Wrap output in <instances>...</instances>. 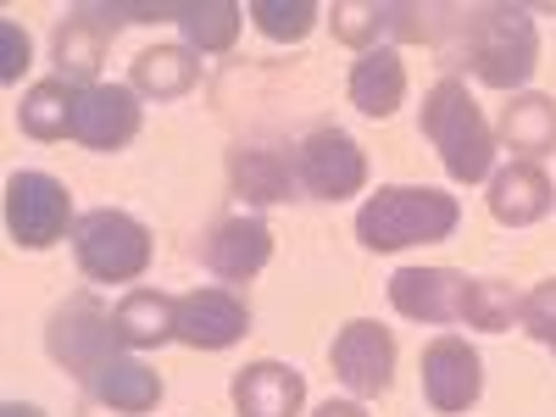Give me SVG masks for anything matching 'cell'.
Wrapping results in <instances>:
<instances>
[{
  "mask_svg": "<svg viewBox=\"0 0 556 417\" xmlns=\"http://www.w3.org/2000/svg\"><path fill=\"white\" fill-rule=\"evenodd\" d=\"M34 67V45L23 34V23H0V84H17L23 73Z\"/></svg>",
  "mask_w": 556,
  "mask_h": 417,
  "instance_id": "cell-28",
  "label": "cell"
},
{
  "mask_svg": "<svg viewBox=\"0 0 556 417\" xmlns=\"http://www.w3.org/2000/svg\"><path fill=\"white\" fill-rule=\"evenodd\" d=\"M245 17H251L256 34L273 39V45H301V39H306L323 17H329V12H323L317 0H251Z\"/></svg>",
  "mask_w": 556,
  "mask_h": 417,
  "instance_id": "cell-26",
  "label": "cell"
},
{
  "mask_svg": "<svg viewBox=\"0 0 556 417\" xmlns=\"http://www.w3.org/2000/svg\"><path fill=\"white\" fill-rule=\"evenodd\" d=\"M251 334V306L223 290V285H206V290H190L178 295V345L190 351H228Z\"/></svg>",
  "mask_w": 556,
  "mask_h": 417,
  "instance_id": "cell-14",
  "label": "cell"
},
{
  "mask_svg": "<svg viewBox=\"0 0 556 417\" xmlns=\"http://www.w3.org/2000/svg\"><path fill=\"white\" fill-rule=\"evenodd\" d=\"M329 362H334V379L356 401L390 395V384H395V334L379 317H351L329 345Z\"/></svg>",
  "mask_w": 556,
  "mask_h": 417,
  "instance_id": "cell-8",
  "label": "cell"
},
{
  "mask_svg": "<svg viewBox=\"0 0 556 417\" xmlns=\"http://www.w3.org/2000/svg\"><path fill=\"white\" fill-rule=\"evenodd\" d=\"M123 28V7H73L62 23H56V39H51V62H56V78L89 89L101 84V62L112 51V39Z\"/></svg>",
  "mask_w": 556,
  "mask_h": 417,
  "instance_id": "cell-9",
  "label": "cell"
},
{
  "mask_svg": "<svg viewBox=\"0 0 556 417\" xmlns=\"http://www.w3.org/2000/svg\"><path fill=\"white\" fill-rule=\"evenodd\" d=\"M424 139L434 146L440 167L451 184H484L495 173V128L479 112L462 78H440L424 96Z\"/></svg>",
  "mask_w": 556,
  "mask_h": 417,
  "instance_id": "cell-2",
  "label": "cell"
},
{
  "mask_svg": "<svg viewBox=\"0 0 556 417\" xmlns=\"http://www.w3.org/2000/svg\"><path fill=\"white\" fill-rule=\"evenodd\" d=\"M89 395H96L106 412H123V417H146V412H156L162 406V374L151 362H139L134 351H123V356H112L96 379H89Z\"/></svg>",
  "mask_w": 556,
  "mask_h": 417,
  "instance_id": "cell-19",
  "label": "cell"
},
{
  "mask_svg": "<svg viewBox=\"0 0 556 417\" xmlns=\"http://www.w3.org/2000/svg\"><path fill=\"white\" fill-rule=\"evenodd\" d=\"M523 317V295L506 285V278H468V306H462V323L484 334H506Z\"/></svg>",
  "mask_w": 556,
  "mask_h": 417,
  "instance_id": "cell-25",
  "label": "cell"
},
{
  "mask_svg": "<svg viewBox=\"0 0 556 417\" xmlns=\"http://www.w3.org/2000/svg\"><path fill=\"white\" fill-rule=\"evenodd\" d=\"M295 178H301V195L306 201H351L367 190V156L345 128H312L301 146H295Z\"/></svg>",
  "mask_w": 556,
  "mask_h": 417,
  "instance_id": "cell-7",
  "label": "cell"
},
{
  "mask_svg": "<svg viewBox=\"0 0 556 417\" xmlns=\"http://www.w3.org/2000/svg\"><path fill=\"white\" fill-rule=\"evenodd\" d=\"M490 217L501 228H534L556 206V184L545 178L540 162H506L490 173Z\"/></svg>",
  "mask_w": 556,
  "mask_h": 417,
  "instance_id": "cell-17",
  "label": "cell"
},
{
  "mask_svg": "<svg viewBox=\"0 0 556 417\" xmlns=\"http://www.w3.org/2000/svg\"><path fill=\"white\" fill-rule=\"evenodd\" d=\"M73 256H78V273L96 278V285H134V278L151 273L156 240H151V228L139 223L134 212L96 206V212H84L78 228H73Z\"/></svg>",
  "mask_w": 556,
  "mask_h": 417,
  "instance_id": "cell-4",
  "label": "cell"
},
{
  "mask_svg": "<svg viewBox=\"0 0 556 417\" xmlns=\"http://www.w3.org/2000/svg\"><path fill=\"white\" fill-rule=\"evenodd\" d=\"M390 306L406 323H462V306H468V273L456 267H395L390 273Z\"/></svg>",
  "mask_w": 556,
  "mask_h": 417,
  "instance_id": "cell-13",
  "label": "cell"
},
{
  "mask_svg": "<svg viewBox=\"0 0 556 417\" xmlns=\"http://www.w3.org/2000/svg\"><path fill=\"white\" fill-rule=\"evenodd\" d=\"M201 84V56L190 45H151L128 67V89L139 101H178Z\"/></svg>",
  "mask_w": 556,
  "mask_h": 417,
  "instance_id": "cell-22",
  "label": "cell"
},
{
  "mask_svg": "<svg viewBox=\"0 0 556 417\" xmlns=\"http://www.w3.org/2000/svg\"><path fill=\"white\" fill-rule=\"evenodd\" d=\"M228 184L245 206H285V201H306L301 178H295V156L273 151V146H235L228 151Z\"/></svg>",
  "mask_w": 556,
  "mask_h": 417,
  "instance_id": "cell-16",
  "label": "cell"
},
{
  "mask_svg": "<svg viewBox=\"0 0 556 417\" xmlns=\"http://www.w3.org/2000/svg\"><path fill=\"white\" fill-rule=\"evenodd\" d=\"M240 23H245V7H235V0H178V28L195 56L235 51Z\"/></svg>",
  "mask_w": 556,
  "mask_h": 417,
  "instance_id": "cell-24",
  "label": "cell"
},
{
  "mask_svg": "<svg viewBox=\"0 0 556 417\" xmlns=\"http://www.w3.org/2000/svg\"><path fill=\"white\" fill-rule=\"evenodd\" d=\"M139 123H146V106L128 84H89L78 89V112H73V139L84 151H123L139 139Z\"/></svg>",
  "mask_w": 556,
  "mask_h": 417,
  "instance_id": "cell-12",
  "label": "cell"
},
{
  "mask_svg": "<svg viewBox=\"0 0 556 417\" xmlns=\"http://www.w3.org/2000/svg\"><path fill=\"white\" fill-rule=\"evenodd\" d=\"M73 112H78V84L39 78V84L23 89V101H17V128L28 139H39V146H56V139L73 134Z\"/></svg>",
  "mask_w": 556,
  "mask_h": 417,
  "instance_id": "cell-23",
  "label": "cell"
},
{
  "mask_svg": "<svg viewBox=\"0 0 556 417\" xmlns=\"http://www.w3.org/2000/svg\"><path fill=\"white\" fill-rule=\"evenodd\" d=\"M273 262V228L256 212H228L201 235V267L223 285H251Z\"/></svg>",
  "mask_w": 556,
  "mask_h": 417,
  "instance_id": "cell-10",
  "label": "cell"
},
{
  "mask_svg": "<svg viewBox=\"0 0 556 417\" xmlns=\"http://www.w3.org/2000/svg\"><path fill=\"white\" fill-rule=\"evenodd\" d=\"M312 417H367V406H362L356 395H351V401H334V395H329V401H323Z\"/></svg>",
  "mask_w": 556,
  "mask_h": 417,
  "instance_id": "cell-29",
  "label": "cell"
},
{
  "mask_svg": "<svg viewBox=\"0 0 556 417\" xmlns=\"http://www.w3.org/2000/svg\"><path fill=\"white\" fill-rule=\"evenodd\" d=\"M518 329H529L545 351H556V278H540V285L523 295V317Z\"/></svg>",
  "mask_w": 556,
  "mask_h": 417,
  "instance_id": "cell-27",
  "label": "cell"
},
{
  "mask_svg": "<svg viewBox=\"0 0 556 417\" xmlns=\"http://www.w3.org/2000/svg\"><path fill=\"white\" fill-rule=\"evenodd\" d=\"M0 417H45L34 401H7V406H0Z\"/></svg>",
  "mask_w": 556,
  "mask_h": 417,
  "instance_id": "cell-30",
  "label": "cell"
},
{
  "mask_svg": "<svg viewBox=\"0 0 556 417\" xmlns=\"http://www.w3.org/2000/svg\"><path fill=\"white\" fill-rule=\"evenodd\" d=\"M351 106L362 112V117H374V123H384V117H395L401 112V101H406V62H401V51L395 45H379V51H362L356 62H351Z\"/></svg>",
  "mask_w": 556,
  "mask_h": 417,
  "instance_id": "cell-18",
  "label": "cell"
},
{
  "mask_svg": "<svg viewBox=\"0 0 556 417\" xmlns=\"http://www.w3.org/2000/svg\"><path fill=\"white\" fill-rule=\"evenodd\" d=\"M468 67L479 84L501 89V96H518L540 67V28L529 7H513V0L479 7L468 17Z\"/></svg>",
  "mask_w": 556,
  "mask_h": 417,
  "instance_id": "cell-3",
  "label": "cell"
},
{
  "mask_svg": "<svg viewBox=\"0 0 556 417\" xmlns=\"http://www.w3.org/2000/svg\"><path fill=\"white\" fill-rule=\"evenodd\" d=\"M484 395V356L462 340V334H440L424 345V401L440 417H456L479 406Z\"/></svg>",
  "mask_w": 556,
  "mask_h": 417,
  "instance_id": "cell-11",
  "label": "cell"
},
{
  "mask_svg": "<svg viewBox=\"0 0 556 417\" xmlns=\"http://www.w3.org/2000/svg\"><path fill=\"white\" fill-rule=\"evenodd\" d=\"M228 395H235L240 417H301V406H306V374H301V367H290V362L262 356V362H245L240 367L235 384H228Z\"/></svg>",
  "mask_w": 556,
  "mask_h": 417,
  "instance_id": "cell-15",
  "label": "cell"
},
{
  "mask_svg": "<svg viewBox=\"0 0 556 417\" xmlns=\"http://www.w3.org/2000/svg\"><path fill=\"white\" fill-rule=\"evenodd\" d=\"M462 223V201L434 184H379L356 206L362 251H406V245H445Z\"/></svg>",
  "mask_w": 556,
  "mask_h": 417,
  "instance_id": "cell-1",
  "label": "cell"
},
{
  "mask_svg": "<svg viewBox=\"0 0 556 417\" xmlns=\"http://www.w3.org/2000/svg\"><path fill=\"white\" fill-rule=\"evenodd\" d=\"M495 139L506 151H518V162H540L556 151V96H540V89H518L513 101L501 106Z\"/></svg>",
  "mask_w": 556,
  "mask_h": 417,
  "instance_id": "cell-20",
  "label": "cell"
},
{
  "mask_svg": "<svg viewBox=\"0 0 556 417\" xmlns=\"http://www.w3.org/2000/svg\"><path fill=\"white\" fill-rule=\"evenodd\" d=\"M112 329H117V345L123 351H156L167 340H178V301L162 295V290H128L117 306H112Z\"/></svg>",
  "mask_w": 556,
  "mask_h": 417,
  "instance_id": "cell-21",
  "label": "cell"
},
{
  "mask_svg": "<svg viewBox=\"0 0 556 417\" xmlns=\"http://www.w3.org/2000/svg\"><path fill=\"white\" fill-rule=\"evenodd\" d=\"M73 228H78V212L62 178L34 173V167L7 178V235L17 251H51L73 240Z\"/></svg>",
  "mask_w": 556,
  "mask_h": 417,
  "instance_id": "cell-6",
  "label": "cell"
},
{
  "mask_svg": "<svg viewBox=\"0 0 556 417\" xmlns=\"http://www.w3.org/2000/svg\"><path fill=\"white\" fill-rule=\"evenodd\" d=\"M45 351H51V362L67 367L78 384H89L112 356H123L117 329H112V306H101L89 290L62 301L51 312V323H45Z\"/></svg>",
  "mask_w": 556,
  "mask_h": 417,
  "instance_id": "cell-5",
  "label": "cell"
}]
</instances>
